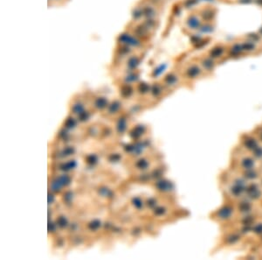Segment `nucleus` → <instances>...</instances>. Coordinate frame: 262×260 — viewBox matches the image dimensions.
Returning <instances> with one entry per match:
<instances>
[{
    "label": "nucleus",
    "mask_w": 262,
    "mask_h": 260,
    "mask_svg": "<svg viewBox=\"0 0 262 260\" xmlns=\"http://www.w3.org/2000/svg\"><path fill=\"white\" fill-rule=\"evenodd\" d=\"M225 52V48L221 46H216L214 47L213 48H211V50L210 51L209 54H210V57L212 58V59H217V58H219L223 55Z\"/></svg>",
    "instance_id": "nucleus-1"
},
{
    "label": "nucleus",
    "mask_w": 262,
    "mask_h": 260,
    "mask_svg": "<svg viewBox=\"0 0 262 260\" xmlns=\"http://www.w3.org/2000/svg\"><path fill=\"white\" fill-rule=\"evenodd\" d=\"M230 52L232 55H238V54H240L241 53H243L244 50H243L242 44L241 43H236V44H234L230 48Z\"/></svg>",
    "instance_id": "nucleus-3"
},
{
    "label": "nucleus",
    "mask_w": 262,
    "mask_h": 260,
    "mask_svg": "<svg viewBox=\"0 0 262 260\" xmlns=\"http://www.w3.org/2000/svg\"><path fill=\"white\" fill-rule=\"evenodd\" d=\"M241 44H242L244 52H253V50L256 49L255 42H253V41H251V40L244 41L243 43H241Z\"/></svg>",
    "instance_id": "nucleus-2"
},
{
    "label": "nucleus",
    "mask_w": 262,
    "mask_h": 260,
    "mask_svg": "<svg viewBox=\"0 0 262 260\" xmlns=\"http://www.w3.org/2000/svg\"><path fill=\"white\" fill-rule=\"evenodd\" d=\"M259 34H260L259 36H262V27L259 29Z\"/></svg>",
    "instance_id": "nucleus-6"
},
{
    "label": "nucleus",
    "mask_w": 262,
    "mask_h": 260,
    "mask_svg": "<svg viewBox=\"0 0 262 260\" xmlns=\"http://www.w3.org/2000/svg\"><path fill=\"white\" fill-rule=\"evenodd\" d=\"M188 24L189 26L191 27V29H196L200 26V21L198 19L196 16H192L190 17V19L188 20Z\"/></svg>",
    "instance_id": "nucleus-4"
},
{
    "label": "nucleus",
    "mask_w": 262,
    "mask_h": 260,
    "mask_svg": "<svg viewBox=\"0 0 262 260\" xmlns=\"http://www.w3.org/2000/svg\"><path fill=\"white\" fill-rule=\"evenodd\" d=\"M202 64L205 65V68L210 69H211V70L214 69V66H215L214 61H213V59L211 58V57H210V58H205V59H204Z\"/></svg>",
    "instance_id": "nucleus-5"
}]
</instances>
